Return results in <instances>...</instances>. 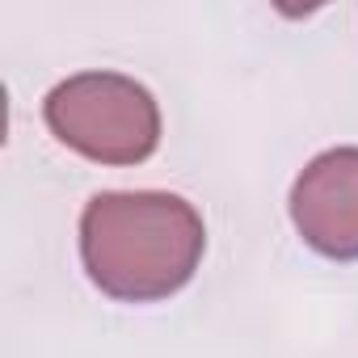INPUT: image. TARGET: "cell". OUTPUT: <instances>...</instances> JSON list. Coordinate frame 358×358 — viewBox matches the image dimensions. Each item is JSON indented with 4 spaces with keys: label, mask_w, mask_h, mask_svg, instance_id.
Returning <instances> with one entry per match:
<instances>
[{
    "label": "cell",
    "mask_w": 358,
    "mask_h": 358,
    "mask_svg": "<svg viewBox=\"0 0 358 358\" xmlns=\"http://www.w3.org/2000/svg\"><path fill=\"white\" fill-rule=\"evenodd\" d=\"M203 249V215L177 194H97L80 215L89 278L127 303H152L182 291L194 278Z\"/></svg>",
    "instance_id": "6da1fadb"
},
{
    "label": "cell",
    "mask_w": 358,
    "mask_h": 358,
    "mask_svg": "<svg viewBox=\"0 0 358 358\" xmlns=\"http://www.w3.org/2000/svg\"><path fill=\"white\" fill-rule=\"evenodd\" d=\"M47 127L59 143L101 164H139L160 143V110L143 85L118 72H85L51 89Z\"/></svg>",
    "instance_id": "7a4b0ae2"
},
{
    "label": "cell",
    "mask_w": 358,
    "mask_h": 358,
    "mask_svg": "<svg viewBox=\"0 0 358 358\" xmlns=\"http://www.w3.org/2000/svg\"><path fill=\"white\" fill-rule=\"evenodd\" d=\"M291 220L316 253L333 262L358 257V148H333L299 173Z\"/></svg>",
    "instance_id": "3957f363"
}]
</instances>
